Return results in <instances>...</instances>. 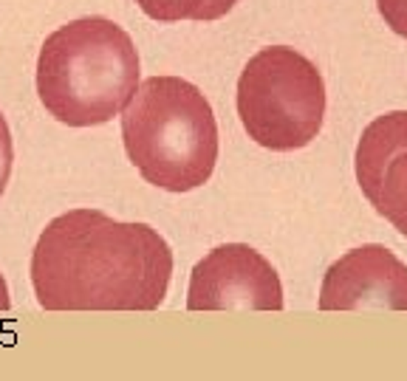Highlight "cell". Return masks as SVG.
<instances>
[{"label":"cell","instance_id":"obj_1","mask_svg":"<svg viewBox=\"0 0 407 381\" xmlns=\"http://www.w3.org/2000/svg\"><path fill=\"white\" fill-rule=\"evenodd\" d=\"M170 280L167 240L99 209L54 218L32 252V285L46 311H156Z\"/></svg>","mask_w":407,"mask_h":381},{"label":"cell","instance_id":"obj_2","mask_svg":"<svg viewBox=\"0 0 407 381\" xmlns=\"http://www.w3.org/2000/svg\"><path fill=\"white\" fill-rule=\"evenodd\" d=\"M139 88V51L108 18L88 15L46 37L37 57L43 108L68 127H94L125 110Z\"/></svg>","mask_w":407,"mask_h":381},{"label":"cell","instance_id":"obj_3","mask_svg":"<svg viewBox=\"0 0 407 381\" xmlns=\"http://www.w3.org/2000/svg\"><path fill=\"white\" fill-rule=\"evenodd\" d=\"M122 141L139 175L167 193L204 186L218 164L213 105L181 77L144 79L122 110Z\"/></svg>","mask_w":407,"mask_h":381},{"label":"cell","instance_id":"obj_4","mask_svg":"<svg viewBox=\"0 0 407 381\" xmlns=\"http://www.w3.org/2000/svg\"><path fill=\"white\" fill-rule=\"evenodd\" d=\"M238 116L249 138L266 150L308 147L325 119L323 74L289 46L261 49L238 77Z\"/></svg>","mask_w":407,"mask_h":381},{"label":"cell","instance_id":"obj_5","mask_svg":"<svg viewBox=\"0 0 407 381\" xmlns=\"http://www.w3.org/2000/svg\"><path fill=\"white\" fill-rule=\"evenodd\" d=\"M283 305L275 266L246 243L213 249L189 274V311H283Z\"/></svg>","mask_w":407,"mask_h":381},{"label":"cell","instance_id":"obj_6","mask_svg":"<svg viewBox=\"0 0 407 381\" xmlns=\"http://www.w3.org/2000/svg\"><path fill=\"white\" fill-rule=\"evenodd\" d=\"M353 164L368 204L407 238V110L376 116L362 130Z\"/></svg>","mask_w":407,"mask_h":381},{"label":"cell","instance_id":"obj_7","mask_svg":"<svg viewBox=\"0 0 407 381\" xmlns=\"http://www.w3.org/2000/svg\"><path fill=\"white\" fill-rule=\"evenodd\" d=\"M320 311H407V266L379 243L348 252L323 277Z\"/></svg>","mask_w":407,"mask_h":381},{"label":"cell","instance_id":"obj_8","mask_svg":"<svg viewBox=\"0 0 407 381\" xmlns=\"http://www.w3.org/2000/svg\"><path fill=\"white\" fill-rule=\"evenodd\" d=\"M139 9L158 23H181V20H195V23H213L230 15L241 0H136Z\"/></svg>","mask_w":407,"mask_h":381},{"label":"cell","instance_id":"obj_9","mask_svg":"<svg viewBox=\"0 0 407 381\" xmlns=\"http://www.w3.org/2000/svg\"><path fill=\"white\" fill-rule=\"evenodd\" d=\"M12 164H15V144H12V130L6 124V116L0 113V195L6 193L9 178H12Z\"/></svg>","mask_w":407,"mask_h":381},{"label":"cell","instance_id":"obj_10","mask_svg":"<svg viewBox=\"0 0 407 381\" xmlns=\"http://www.w3.org/2000/svg\"><path fill=\"white\" fill-rule=\"evenodd\" d=\"M376 9L390 32L407 40V0H376Z\"/></svg>","mask_w":407,"mask_h":381},{"label":"cell","instance_id":"obj_11","mask_svg":"<svg viewBox=\"0 0 407 381\" xmlns=\"http://www.w3.org/2000/svg\"><path fill=\"white\" fill-rule=\"evenodd\" d=\"M12 308V299H9V285L4 280V274H0V311H9Z\"/></svg>","mask_w":407,"mask_h":381}]
</instances>
